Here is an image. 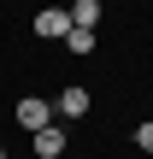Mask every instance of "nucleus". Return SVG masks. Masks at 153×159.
<instances>
[{"mask_svg": "<svg viewBox=\"0 0 153 159\" xmlns=\"http://www.w3.org/2000/svg\"><path fill=\"white\" fill-rule=\"evenodd\" d=\"M18 124H24L29 136H35V130H47V124H53V100H41V94H24V100H18Z\"/></svg>", "mask_w": 153, "mask_h": 159, "instance_id": "obj_1", "label": "nucleus"}, {"mask_svg": "<svg viewBox=\"0 0 153 159\" xmlns=\"http://www.w3.org/2000/svg\"><path fill=\"white\" fill-rule=\"evenodd\" d=\"M65 30H71V12L65 6H41L35 12V35L41 41H65Z\"/></svg>", "mask_w": 153, "mask_h": 159, "instance_id": "obj_2", "label": "nucleus"}, {"mask_svg": "<svg viewBox=\"0 0 153 159\" xmlns=\"http://www.w3.org/2000/svg\"><path fill=\"white\" fill-rule=\"evenodd\" d=\"M88 112V89H65V94H53V124H71V118H83Z\"/></svg>", "mask_w": 153, "mask_h": 159, "instance_id": "obj_3", "label": "nucleus"}, {"mask_svg": "<svg viewBox=\"0 0 153 159\" xmlns=\"http://www.w3.org/2000/svg\"><path fill=\"white\" fill-rule=\"evenodd\" d=\"M35 153H41V159H59V153H65V124L35 130Z\"/></svg>", "mask_w": 153, "mask_h": 159, "instance_id": "obj_4", "label": "nucleus"}, {"mask_svg": "<svg viewBox=\"0 0 153 159\" xmlns=\"http://www.w3.org/2000/svg\"><path fill=\"white\" fill-rule=\"evenodd\" d=\"M65 12H71V24H77V30H94V24H100V0H71Z\"/></svg>", "mask_w": 153, "mask_h": 159, "instance_id": "obj_5", "label": "nucleus"}, {"mask_svg": "<svg viewBox=\"0 0 153 159\" xmlns=\"http://www.w3.org/2000/svg\"><path fill=\"white\" fill-rule=\"evenodd\" d=\"M65 47H71V53H94L100 41H94V30H77V24H71V30H65Z\"/></svg>", "mask_w": 153, "mask_h": 159, "instance_id": "obj_6", "label": "nucleus"}, {"mask_svg": "<svg viewBox=\"0 0 153 159\" xmlns=\"http://www.w3.org/2000/svg\"><path fill=\"white\" fill-rule=\"evenodd\" d=\"M136 148H142V153H153V118L142 124V130H136Z\"/></svg>", "mask_w": 153, "mask_h": 159, "instance_id": "obj_7", "label": "nucleus"}, {"mask_svg": "<svg viewBox=\"0 0 153 159\" xmlns=\"http://www.w3.org/2000/svg\"><path fill=\"white\" fill-rule=\"evenodd\" d=\"M0 159H6V148H0Z\"/></svg>", "mask_w": 153, "mask_h": 159, "instance_id": "obj_8", "label": "nucleus"}]
</instances>
